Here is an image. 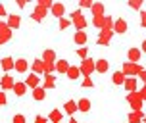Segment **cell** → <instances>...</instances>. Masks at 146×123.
<instances>
[{"label":"cell","instance_id":"30bf717a","mask_svg":"<svg viewBox=\"0 0 146 123\" xmlns=\"http://www.w3.org/2000/svg\"><path fill=\"white\" fill-rule=\"evenodd\" d=\"M127 56H129V62H131V64H133V62H139V60H140V50H139V48H131Z\"/></svg>","mask_w":146,"mask_h":123},{"label":"cell","instance_id":"ffe728a7","mask_svg":"<svg viewBox=\"0 0 146 123\" xmlns=\"http://www.w3.org/2000/svg\"><path fill=\"white\" fill-rule=\"evenodd\" d=\"M113 29H115V33H125V31H127V23H125L123 19H119V21H115Z\"/></svg>","mask_w":146,"mask_h":123},{"label":"cell","instance_id":"7bdbcfd3","mask_svg":"<svg viewBox=\"0 0 146 123\" xmlns=\"http://www.w3.org/2000/svg\"><path fill=\"white\" fill-rule=\"evenodd\" d=\"M69 123H77V121H75V119H73V117H71V119H69Z\"/></svg>","mask_w":146,"mask_h":123},{"label":"cell","instance_id":"83f0119b","mask_svg":"<svg viewBox=\"0 0 146 123\" xmlns=\"http://www.w3.org/2000/svg\"><path fill=\"white\" fill-rule=\"evenodd\" d=\"M129 6H131L133 10H140V6H142V2H140V0H131V2H129Z\"/></svg>","mask_w":146,"mask_h":123},{"label":"cell","instance_id":"74e56055","mask_svg":"<svg viewBox=\"0 0 146 123\" xmlns=\"http://www.w3.org/2000/svg\"><path fill=\"white\" fill-rule=\"evenodd\" d=\"M140 98H142V100H146V85H144V88H142V92H140Z\"/></svg>","mask_w":146,"mask_h":123},{"label":"cell","instance_id":"cb8c5ba5","mask_svg":"<svg viewBox=\"0 0 146 123\" xmlns=\"http://www.w3.org/2000/svg\"><path fill=\"white\" fill-rule=\"evenodd\" d=\"M92 12H94L96 17H100V14L104 12V6H102V4H92Z\"/></svg>","mask_w":146,"mask_h":123},{"label":"cell","instance_id":"1f68e13d","mask_svg":"<svg viewBox=\"0 0 146 123\" xmlns=\"http://www.w3.org/2000/svg\"><path fill=\"white\" fill-rule=\"evenodd\" d=\"M14 123H25V117H23L21 114H17V116L14 117Z\"/></svg>","mask_w":146,"mask_h":123},{"label":"cell","instance_id":"b9f144b4","mask_svg":"<svg viewBox=\"0 0 146 123\" xmlns=\"http://www.w3.org/2000/svg\"><path fill=\"white\" fill-rule=\"evenodd\" d=\"M142 50L146 52V41H144V43H142Z\"/></svg>","mask_w":146,"mask_h":123},{"label":"cell","instance_id":"603a6c76","mask_svg":"<svg viewBox=\"0 0 146 123\" xmlns=\"http://www.w3.org/2000/svg\"><path fill=\"white\" fill-rule=\"evenodd\" d=\"M50 121H52V123H60V121H62V112L54 110V112L50 114Z\"/></svg>","mask_w":146,"mask_h":123},{"label":"cell","instance_id":"60d3db41","mask_svg":"<svg viewBox=\"0 0 146 123\" xmlns=\"http://www.w3.org/2000/svg\"><path fill=\"white\" fill-rule=\"evenodd\" d=\"M6 14V10H4V6H0V15H4Z\"/></svg>","mask_w":146,"mask_h":123},{"label":"cell","instance_id":"52a82bcc","mask_svg":"<svg viewBox=\"0 0 146 123\" xmlns=\"http://www.w3.org/2000/svg\"><path fill=\"white\" fill-rule=\"evenodd\" d=\"M44 96H46V90H44V87L33 88V98H35V100H44Z\"/></svg>","mask_w":146,"mask_h":123},{"label":"cell","instance_id":"ac0fdd59","mask_svg":"<svg viewBox=\"0 0 146 123\" xmlns=\"http://www.w3.org/2000/svg\"><path fill=\"white\" fill-rule=\"evenodd\" d=\"M14 81H12V77H10V75H4V77H2V88H14Z\"/></svg>","mask_w":146,"mask_h":123},{"label":"cell","instance_id":"ee69618b","mask_svg":"<svg viewBox=\"0 0 146 123\" xmlns=\"http://www.w3.org/2000/svg\"><path fill=\"white\" fill-rule=\"evenodd\" d=\"M142 121H144V123H146V117H144V119H142Z\"/></svg>","mask_w":146,"mask_h":123},{"label":"cell","instance_id":"44dd1931","mask_svg":"<svg viewBox=\"0 0 146 123\" xmlns=\"http://www.w3.org/2000/svg\"><path fill=\"white\" fill-rule=\"evenodd\" d=\"M88 41V37H87V33H83V31H79L77 35H75V43L77 44H85Z\"/></svg>","mask_w":146,"mask_h":123},{"label":"cell","instance_id":"ba28073f","mask_svg":"<svg viewBox=\"0 0 146 123\" xmlns=\"http://www.w3.org/2000/svg\"><path fill=\"white\" fill-rule=\"evenodd\" d=\"M52 14L56 15V17H62L64 15V12H66V8H64V4H52Z\"/></svg>","mask_w":146,"mask_h":123},{"label":"cell","instance_id":"5b68a950","mask_svg":"<svg viewBox=\"0 0 146 123\" xmlns=\"http://www.w3.org/2000/svg\"><path fill=\"white\" fill-rule=\"evenodd\" d=\"M108 67H110L108 60H98V62H96V71H98V73H106V71H108Z\"/></svg>","mask_w":146,"mask_h":123},{"label":"cell","instance_id":"f35d334b","mask_svg":"<svg viewBox=\"0 0 146 123\" xmlns=\"http://www.w3.org/2000/svg\"><path fill=\"white\" fill-rule=\"evenodd\" d=\"M142 27H146V12H142Z\"/></svg>","mask_w":146,"mask_h":123},{"label":"cell","instance_id":"4dcf8cb0","mask_svg":"<svg viewBox=\"0 0 146 123\" xmlns=\"http://www.w3.org/2000/svg\"><path fill=\"white\" fill-rule=\"evenodd\" d=\"M94 25H96V27H102V25H104V17H102V15H100V17H94Z\"/></svg>","mask_w":146,"mask_h":123},{"label":"cell","instance_id":"7c38bea8","mask_svg":"<svg viewBox=\"0 0 146 123\" xmlns=\"http://www.w3.org/2000/svg\"><path fill=\"white\" fill-rule=\"evenodd\" d=\"M25 90H27V85H25V83H15L14 85V92L17 94V96H23Z\"/></svg>","mask_w":146,"mask_h":123},{"label":"cell","instance_id":"ab89813d","mask_svg":"<svg viewBox=\"0 0 146 123\" xmlns=\"http://www.w3.org/2000/svg\"><path fill=\"white\" fill-rule=\"evenodd\" d=\"M139 75H140V79H144V81H146V71H144V69H142V71L139 73Z\"/></svg>","mask_w":146,"mask_h":123},{"label":"cell","instance_id":"d6986e66","mask_svg":"<svg viewBox=\"0 0 146 123\" xmlns=\"http://www.w3.org/2000/svg\"><path fill=\"white\" fill-rule=\"evenodd\" d=\"M56 69H58L60 73H67L69 65H67V62H66V60H60V62H56Z\"/></svg>","mask_w":146,"mask_h":123},{"label":"cell","instance_id":"d6a6232c","mask_svg":"<svg viewBox=\"0 0 146 123\" xmlns=\"http://www.w3.org/2000/svg\"><path fill=\"white\" fill-rule=\"evenodd\" d=\"M92 85H94V83H92V79H90V77H87V79L83 81V87H92Z\"/></svg>","mask_w":146,"mask_h":123},{"label":"cell","instance_id":"8d00e7d4","mask_svg":"<svg viewBox=\"0 0 146 123\" xmlns=\"http://www.w3.org/2000/svg\"><path fill=\"white\" fill-rule=\"evenodd\" d=\"M2 104H6V96H4V92H0V106Z\"/></svg>","mask_w":146,"mask_h":123},{"label":"cell","instance_id":"484cf974","mask_svg":"<svg viewBox=\"0 0 146 123\" xmlns=\"http://www.w3.org/2000/svg\"><path fill=\"white\" fill-rule=\"evenodd\" d=\"M52 60H54V52H50V50L44 52V60H42L44 64H52Z\"/></svg>","mask_w":146,"mask_h":123},{"label":"cell","instance_id":"f1b7e54d","mask_svg":"<svg viewBox=\"0 0 146 123\" xmlns=\"http://www.w3.org/2000/svg\"><path fill=\"white\" fill-rule=\"evenodd\" d=\"M38 8H42V10L44 8H52V2L50 0H40V2H38Z\"/></svg>","mask_w":146,"mask_h":123},{"label":"cell","instance_id":"836d02e7","mask_svg":"<svg viewBox=\"0 0 146 123\" xmlns=\"http://www.w3.org/2000/svg\"><path fill=\"white\" fill-rule=\"evenodd\" d=\"M35 123H48V119H46V117H40V116H36Z\"/></svg>","mask_w":146,"mask_h":123},{"label":"cell","instance_id":"9c48e42d","mask_svg":"<svg viewBox=\"0 0 146 123\" xmlns=\"http://www.w3.org/2000/svg\"><path fill=\"white\" fill-rule=\"evenodd\" d=\"M125 88H127V90H129V92H135V90H137V79H135V77H131V79H125Z\"/></svg>","mask_w":146,"mask_h":123},{"label":"cell","instance_id":"4316f807","mask_svg":"<svg viewBox=\"0 0 146 123\" xmlns=\"http://www.w3.org/2000/svg\"><path fill=\"white\" fill-rule=\"evenodd\" d=\"M33 17H35L36 21H38L40 17H44V10H42V8H36V10H35V14H33Z\"/></svg>","mask_w":146,"mask_h":123},{"label":"cell","instance_id":"7a4b0ae2","mask_svg":"<svg viewBox=\"0 0 146 123\" xmlns=\"http://www.w3.org/2000/svg\"><path fill=\"white\" fill-rule=\"evenodd\" d=\"M140 71H142V67H140V65H137V64H131V62H127V64L123 65L125 77H127V75H133V77H135V75H139Z\"/></svg>","mask_w":146,"mask_h":123},{"label":"cell","instance_id":"9a60e30c","mask_svg":"<svg viewBox=\"0 0 146 123\" xmlns=\"http://www.w3.org/2000/svg\"><path fill=\"white\" fill-rule=\"evenodd\" d=\"M64 110H66L67 114H75V112H79V110H77V102H73V100L66 102V106H64Z\"/></svg>","mask_w":146,"mask_h":123},{"label":"cell","instance_id":"277c9868","mask_svg":"<svg viewBox=\"0 0 146 123\" xmlns=\"http://www.w3.org/2000/svg\"><path fill=\"white\" fill-rule=\"evenodd\" d=\"M77 110H79V112H88V110H90V100H88V98H81V100L77 102Z\"/></svg>","mask_w":146,"mask_h":123},{"label":"cell","instance_id":"e0dca14e","mask_svg":"<svg viewBox=\"0 0 146 123\" xmlns=\"http://www.w3.org/2000/svg\"><path fill=\"white\" fill-rule=\"evenodd\" d=\"M44 71V62L42 60H35V64H33V73H42Z\"/></svg>","mask_w":146,"mask_h":123},{"label":"cell","instance_id":"5bb4252c","mask_svg":"<svg viewBox=\"0 0 146 123\" xmlns=\"http://www.w3.org/2000/svg\"><path fill=\"white\" fill-rule=\"evenodd\" d=\"M14 65H15V60H12V58H4L2 60V69H4V71H10Z\"/></svg>","mask_w":146,"mask_h":123},{"label":"cell","instance_id":"8992f818","mask_svg":"<svg viewBox=\"0 0 146 123\" xmlns=\"http://www.w3.org/2000/svg\"><path fill=\"white\" fill-rule=\"evenodd\" d=\"M25 85L36 88V87H38V75H36V73H31L29 77H27V81H25Z\"/></svg>","mask_w":146,"mask_h":123},{"label":"cell","instance_id":"3957f363","mask_svg":"<svg viewBox=\"0 0 146 123\" xmlns=\"http://www.w3.org/2000/svg\"><path fill=\"white\" fill-rule=\"evenodd\" d=\"M127 100H129V104H131L133 108H135V112H137V110H140V104H142V98H140V94L131 92L129 96H127Z\"/></svg>","mask_w":146,"mask_h":123},{"label":"cell","instance_id":"2e32d148","mask_svg":"<svg viewBox=\"0 0 146 123\" xmlns=\"http://www.w3.org/2000/svg\"><path fill=\"white\" fill-rule=\"evenodd\" d=\"M125 83V73L123 71H115L113 73V85H123Z\"/></svg>","mask_w":146,"mask_h":123},{"label":"cell","instance_id":"e575fe53","mask_svg":"<svg viewBox=\"0 0 146 123\" xmlns=\"http://www.w3.org/2000/svg\"><path fill=\"white\" fill-rule=\"evenodd\" d=\"M67 25H69V21H67V19H60V27H62V29H66Z\"/></svg>","mask_w":146,"mask_h":123},{"label":"cell","instance_id":"8fae6325","mask_svg":"<svg viewBox=\"0 0 146 123\" xmlns=\"http://www.w3.org/2000/svg\"><path fill=\"white\" fill-rule=\"evenodd\" d=\"M27 65H29V64H27L25 60H15V65H14V67H15V71L25 73V71H27Z\"/></svg>","mask_w":146,"mask_h":123},{"label":"cell","instance_id":"d590c367","mask_svg":"<svg viewBox=\"0 0 146 123\" xmlns=\"http://www.w3.org/2000/svg\"><path fill=\"white\" fill-rule=\"evenodd\" d=\"M77 54H79L81 58H85V56H87V48H81V50L77 52Z\"/></svg>","mask_w":146,"mask_h":123},{"label":"cell","instance_id":"6da1fadb","mask_svg":"<svg viewBox=\"0 0 146 123\" xmlns=\"http://www.w3.org/2000/svg\"><path fill=\"white\" fill-rule=\"evenodd\" d=\"M94 69H96V62H94V60H90V58H85L83 62H81V71L85 73L87 77H88V75H90L92 71H94Z\"/></svg>","mask_w":146,"mask_h":123},{"label":"cell","instance_id":"4fadbf2b","mask_svg":"<svg viewBox=\"0 0 146 123\" xmlns=\"http://www.w3.org/2000/svg\"><path fill=\"white\" fill-rule=\"evenodd\" d=\"M140 119H142V110H137V112L129 114V123H139Z\"/></svg>","mask_w":146,"mask_h":123},{"label":"cell","instance_id":"7402d4cb","mask_svg":"<svg viewBox=\"0 0 146 123\" xmlns=\"http://www.w3.org/2000/svg\"><path fill=\"white\" fill-rule=\"evenodd\" d=\"M79 73H81L79 67H69V69H67V77H69V79H77Z\"/></svg>","mask_w":146,"mask_h":123},{"label":"cell","instance_id":"f546056e","mask_svg":"<svg viewBox=\"0 0 146 123\" xmlns=\"http://www.w3.org/2000/svg\"><path fill=\"white\" fill-rule=\"evenodd\" d=\"M79 4H81V8H92V2L90 0H81Z\"/></svg>","mask_w":146,"mask_h":123},{"label":"cell","instance_id":"d4e9b609","mask_svg":"<svg viewBox=\"0 0 146 123\" xmlns=\"http://www.w3.org/2000/svg\"><path fill=\"white\" fill-rule=\"evenodd\" d=\"M8 25H10V27H17V25H19V15H12V17L8 19Z\"/></svg>","mask_w":146,"mask_h":123}]
</instances>
